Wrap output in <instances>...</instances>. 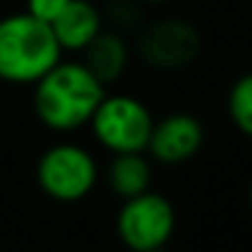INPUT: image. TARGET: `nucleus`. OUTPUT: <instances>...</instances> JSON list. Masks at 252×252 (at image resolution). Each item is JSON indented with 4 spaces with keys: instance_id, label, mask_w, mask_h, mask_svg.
Returning a JSON list of instances; mask_svg holds the SVG:
<instances>
[{
    "instance_id": "obj_3",
    "label": "nucleus",
    "mask_w": 252,
    "mask_h": 252,
    "mask_svg": "<svg viewBox=\"0 0 252 252\" xmlns=\"http://www.w3.org/2000/svg\"><path fill=\"white\" fill-rule=\"evenodd\" d=\"M149 106L129 94H106L92 116L96 141L111 154H144L154 131Z\"/></svg>"
},
{
    "instance_id": "obj_9",
    "label": "nucleus",
    "mask_w": 252,
    "mask_h": 252,
    "mask_svg": "<svg viewBox=\"0 0 252 252\" xmlns=\"http://www.w3.org/2000/svg\"><path fill=\"white\" fill-rule=\"evenodd\" d=\"M84 60L82 64L104 84L109 87L111 82H116L126 64H129V45L126 40L114 32V30H101L84 50H82Z\"/></svg>"
},
{
    "instance_id": "obj_14",
    "label": "nucleus",
    "mask_w": 252,
    "mask_h": 252,
    "mask_svg": "<svg viewBox=\"0 0 252 252\" xmlns=\"http://www.w3.org/2000/svg\"><path fill=\"white\" fill-rule=\"evenodd\" d=\"M250 205H252V186H250Z\"/></svg>"
},
{
    "instance_id": "obj_2",
    "label": "nucleus",
    "mask_w": 252,
    "mask_h": 252,
    "mask_svg": "<svg viewBox=\"0 0 252 252\" xmlns=\"http://www.w3.org/2000/svg\"><path fill=\"white\" fill-rule=\"evenodd\" d=\"M62 62V47L52 25L15 13L0 20V79L8 84H35Z\"/></svg>"
},
{
    "instance_id": "obj_7",
    "label": "nucleus",
    "mask_w": 252,
    "mask_h": 252,
    "mask_svg": "<svg viewBox=\"0 0 252 252\" xmlns=\"http://www.w3.org/2000/svg\"><path fill=\"white\" fill-rule=\"evenodd\" d=\"M205 141V129L198 116L188 111H173L154 121V131L146 151L163 166H178L190 161Z\"/></svg>"
},
{
    "instance_id": "obj_4",
    "label": "nucleus",
    "mask_w": 252,
    "mask_h": 252,
    "mask_svg": "<svg viewBox=\"0 0 252 252\" xmlns=\"http://www.w3.org/2000/svg\"><path fill=\"white\" fill-rule=\"evenodd\" d=\"M35 178L47 198L57 203H77L94 190L99 166L84 146L57 144L37 158Z\"/></svg>"
},
{
    "instance_id": "obj_8",
    "label": "nucleus",
    "mask_w": 252,
    "mask_h": 252,
    "mask_svg": "<svg viewBox=\"0 0 252 252\" xmlns=\"http://www.w3.org/2000/svg\"><path fill=\"white\" fill-rule=\"evenodd\" d=\"M104 30V15L92 0H72L64 13L52 23V32L64 50L82 52Z\"/></svg>"
},
{
    "instance_id": "obj_10",
    "label": "nucleus",
    "mask_w": 252,
    "mask_h": 252,
    "mask_svg": "<svg viewBox=\"0 0 252 252\" xmlns=\"http://www.w3.org/2000/svg\"><path fill=\"white\" fill-rule=\"evenodd\" d=\"M106 186L121 200L151 190V163L144 154H114L106 168Z\"/></svg>"
},
{
    "instance_id": "obj_12",
    "label": "nucleus",
    "mask_w": 252,
    "mask_h": 252,
    "mask_svg": "<svg viewBox=\"0 0 252 252\" xmlns=\"http://www.w3.org/2000/svg\"><path fill=\"white\" fill-rule=\"evenodd\" d=\"M69 3H72V0H28V10L25 13H30L32 18L52 25L64 13V8Z\"/></svg>"
},
{
    "instance_id": "obj_13",
    "label": "nucleus",
    "mask_w": 252,
    "mask_h": 252,
    "mask_svg": "<svg viewBox=\"0 0 252 252\" xmlns=\"http://www.w3.org/2000/svg\"><path fill=\"white\" fill-rule=\"evenodd\" d=\"M146 3H163V0H146Z\"/></svg>"
},
{
    "instance_id": "obj_15",
    "label": "nucleus",
    "mask_w": 252,
    "mask_h": 252,
    "mask_svg": "<svg viewBox=\"0 0 252 252\" xmlns=\"http://www.w3.org/2000/svg\"><path fill=\"white\" fill-rule=\"evenodd\" d=\"M156 252H166V250H156Z\"/></svg>"
},
{
    "instance_id": "obj_11",
    "label": "nucleus",
    "mask_w": 252,
    "mask_h": 252,
    "mask_svg": "<svg viewBox=\"0 0 252 252\" xmlns=\"http://www.w3.org/2000/svg\"><path fill=\"white\" fill-rule=\"evenodd\" d=\"M227 114L232 124L245 134L252 136V72L242 74L227 94Z\"/></svg>"
},
{
    "instance_id": "obj_6",
    "label": "nucleus",
    "mask_w": 252,
    "mask_h": 252,
    "mask_svg": "<svg viewBox=\"0 0 252 252\" xmlns=\"http://www.w3.org/2000/svg\"><path fill=\"white\" fill-rule=\"evenodd\" d=\"M136 47L149 67L171 72L183 69L198 60L203 37L193 23L183 18H163L141 28Z\"/></svg>"
},
{
    "instance_id": "obj_1",
    "label": "nucleus",
    "mask_w": 252,
    "mask_h": 252,
    "mask_svg": "<svg viewBox=\"0 0 252 252\" xmlns=\"http://www.w3.org/2000/svg\"><path fill=\"white\" fill-rule=\"evenodd\" d=\"M106 96V87L82 64L60 62L35 82V114L52 131H74L89 124Z\"/></svg>"
},
{
    "instance_id": "obj_5",
    "label": "nucleus",
    "mask_w": 252,
    "mask_h": 252,
    "mask_svg": "<svg viewBox=\"0 0 252 252\" xmlns=\"http://www.w3.org/2000/svg\"><path fill=\"white\" fill-rule=\"evenodd\" d=\"M176 232V208L161 193L146 190L124 200L116 215V235L131 252H156Z\"/></svg>"
}]
</instances>
